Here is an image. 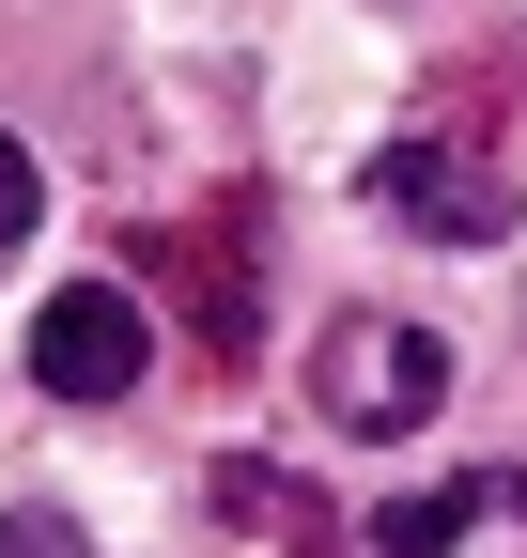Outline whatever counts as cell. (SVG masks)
I'll list each match as a JSON object with an SVG mask.
<instances>
[{
	"label": "cell",
	"mask_w": 527,
	"mask_h": 558,
	"mask_svg": "<svg viewBox=\"0 0 527 558\" xmlns=\"http://www.w3.org/2000/svg\"><path fill=\"white\" fill-rule=\"evenodd\" d=\"M310 403H326L342 450H388V435H419V418L450 403V341L419 311H342L310 341Z\"/></svg>",
	"instance_id": "6da1fadb"
},
{
	"label": "cell",
	"mask_w": 527,
	"mask_h": 558,
	"mask_svg": "<svg viewBox=\"0 0 527 558\" xmlns=\"http://www.w3.org/2000/svg\"><path fill=\"white\" fill-rule=\"evenodd\" d=\"M140 373H156V311L124 295V279H62L32 311V388L47 403H124Z\"/></svg>",
	"instance_id": "7a4b0ae2"
},
{
	"label": "cell",
	"mask_w": 527,
	"mask_h": 558,
	"mask_svg": "<svg viewBox=\"0 0 527 558\" xmlns=\"http://www.w3.org/2000/svg\"><path fill=\"white\" fill-rule=\"evenodd\" d=\"M372 202H388L404 233H434V248H481V233L512 218V202H497V171H466L450 140H388V156H372Z\"/></svg>",
	"instance_id": "3957f363"
},
{
	"label": "cell",
	"mask_w": 527,
	"mask_h": 558,
	"mask_svg": "<svg viewBox=\"0 0 527 558\" xmlns=\"http://www.w3.org/2000/svg\"><path fill=\"white\" fill-rule=\"evenodd\" d=\"M466 512H481V497H388V512H372V558H450Z\"/></svg>",
	"instance_id": "277c9868"
},
{
	"label": "cell",
	"mask_w": 527,
	"mask_h": 558,
	"mask_svg": "<svg viewBox=\"0 0 527 558\" xmlns=\"http://www.w3.org/2000/svg\"><path fill=\"white\" fill-rule=\"evenodd\" d=\"M32 218H47V171H32V140H0V248H32Z\"/></svg>",
	"instance_id": "5b68a950"
},
{
	"label": "cell",
	"mask_w": 527,
	"mask_h": 558,
	"mask_svg": "<svg viewBox=\"0 0 527 558\" xmlns=\"http://www.w3.org/2000/svg\"><path fill=\"white\" fill-rule=\"evenodd\" d=\"M0 558H94V543L62 527V512H0Z\"/></svg>",
	"instance_id": "8992f818"
},
{
	"label": "cell",
	"mask_w": 527,
	"mask_h": 558,
	"mask_svg": "<svg viewBox=\"0 0 527 558\" xmlns=\"http://www.w3.org/2000/svg\"><path fill=\"white\" fill-rule=\"evenodd\" d=\"M512 512H527V481H512Z\"/></svg>",
	"instance_id": "52a82bcc"
}]
</instances>
